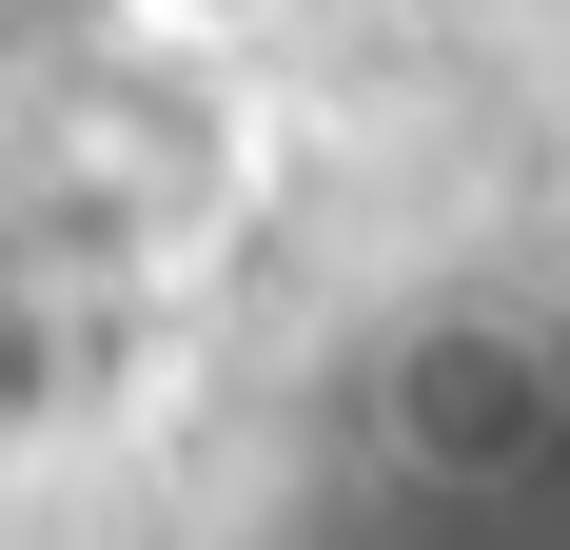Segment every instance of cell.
Wrapping results in <instances>:
<instances>
[{
	"instance_id": "obj_1",
	"label": "cell",
	"mask_w": 570,
	"mask_h": 550,
	"mask_svg": "<svg viewBox=\"0 0 570 550\" xmlns=\"http://www.w3.org/2000/svg\"><path fill=\"white\" fill-rule=\"evenodd\" d=\"M158 40H236V20H276V0H138Z\"/></svg>"
}]
</instances>
